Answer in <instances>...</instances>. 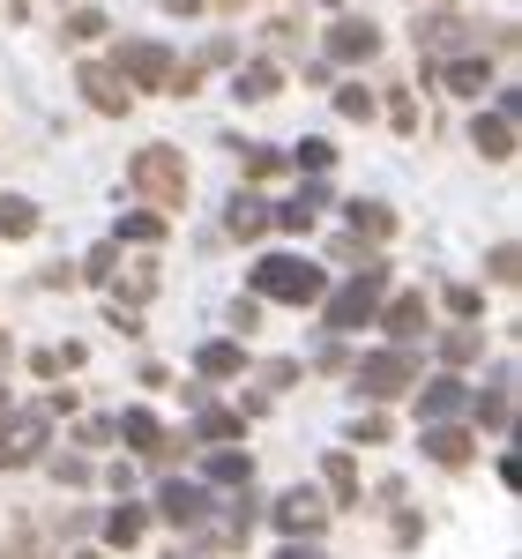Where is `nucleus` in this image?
<instances>
[{
	"label": "nucleus",
	"instance_id": "16",
	"mask_svg": "<svg viewBox=\"0 0 522 559\" xmlns=\"http://www.w3.org/2000/svg\"><path fill=\"white\" fill-rule=\"evenodd\" d=\"M389 336L395 344H418V336H426V299H418V292L389 306Z\"/></svg>",
	"mask_w": 522,
	"mask_h": 559
},
{
	"label": "nucleus",
	"instance_id": "31",
	"mask_svg": "<svg viewBox=\"0 0 522 559\" xmlns=\"http://www.w3.org/2000/svg\"><path fill=\"white\" fill-rule=\"evenodd\" d=\"M299 165H306L313 179H321L329 165H336V150H329V142H299Z\"/></svg>",
	"mask_w": 522,
	"mask_h": 559
},
{
	"label": "nucleus",
	"instance_id": "39",
	"mask_svg": "<svg viewBox=\"0 0 522 559\" xmlns=\"http://www.w3.org/2000/svg\"><path fill=\"white\" fill-rule=\"evenodd\" d=\"M276 559H321V552H313V545H292V552H276Z\"/></svg>",
	"mask_w": 522,
	"mask_h": 559
},
{
	"label": "nucleus",
	"instance_id": "32",
	"mask_svg": "<svg viewBox=\"0 0 522 559\" xmlns=\"http://www.w3.org/2000/svg\"><path fill=\"white\" fill-rule=\"evenodd\" d=\"M478 418H485L493 432H508V418H515V411H508V388H500V395H485V403H478Z\"/></svg>",
	"mask_w": 522,
	"mask_h": 559
},
{
	"label": "nucleus",
	"instance_id": "28",
	"mask_svg": "<svg viewBox=\"0 0 522 559\" xmlns=\"http://www.w3.org/2000/svg\"><path fill=\"white\" fill-rule=\"evenodd\" d=\"M321 463H329V492L336 500H358V463L351 455H321Z\"/></svg>",
	"mask_w": 522,
	"mask_h": 559
},
{
	"label": "nucleus",
	"instance_id": "15",
	"mask_svg": "<svg viewBox=\"0 0 522 559\" xmlns=\"http://www.w3.org/2000/svg\"><path fill=\"white\" fill-rule=\"evenodd\" d=\"M38 231V202L31 194H0V239H31Z\"/></svg>",
	"mask_w": 522,
	"mask_h": 559
},
{
	"label": "nucleus",
	"instance_id": "7",
	"mask_svg": "<svg viewBox=\"0 0 522 559\" xmlns=\"http://www.w3.org/2000/svg\"><path fill=\"white\" fill-rule=\"evenodd\" d=\"M112 68L128 75V90H165V83H173V52H165L157 38H128Z\"/></svg>",
	"mask_w": 522,
	"mask_h": 559
},
{
	"label": "nucleus",
	"instance_id": "33",
	"mask_svg": "<svg viewBox=\"0 0 522 559\" xmlns=\"http://www.w3.org/2000/svg\"><path fill=\"white\" fill-rule=\"evenodd\" d=\"M60 366H83V344H52V350H38V373H60Z\"/></svg>",
	"mask_w": 522,
	"mask_h": 559
},
{
	"label": "nucleus",
	"instance_id": "26",
	"mask_svg": "<svg viewBox=\"0 0 522 559\" xmlns=\"http://www.w3.org/2000/svg\"><path fill=\"white\" fill-rule=\"evenodd\" d=\"M478 350H485V336H478V329H455V336H440V358H448V366H471Z\"/></svg>",
	"mask_w": 522,
	"mask_h": 559
},
{
	"label": "nucleus",
	"instance_id": "14",
	"mask_svg": "<svg viewBox=\"0 0 522 559\" xmlns=\"http://www.w3.org/2000/svg\"><path fill=\"white\" fill-rule=\"evenodd\" d=\"M194 373H202V381H232V373H247V350L239 344H202Z\"/></svg>",
	"mask_w": 522,
	"mask_h": 559
},
{
	"label": "nucleus",
	"instance_id": "8",
	"mask_svg": "<svg viewBox=\"0 0 522 559\" xmlns=\"http://www.w3.org/2000/svg\"><path fill=\"white\" fill-rule=\"evenodd\" d=\"M75 90H83L97 112H128L134 105V90H128V75L120 68H105V60H90V68H75Z\"/></svg>",
	"mask_w": 522,
	"mask_h": 559
},
{
	"label": "nucleus",
	"instance_id": "23",
	"mask_svg": "<svg viewBox=\"0 0 522 559\" xmlns=\"http://www.w3.org/2000/svg\"><path fill=\"white\" fill-rule=\"evenodd\" d=\"M418 45H463V15H418Z\"/></svg>",
	"mask_w": 522,
	"mask_h": 559
},
{
	"label": "nucleus",
	"instance_id": "29",
	"mask_svg": "<svg viewBox=\"0 0 522 559\" xmlns=\"http://www.w3.org/2000/svg\"><path fill=\"white\" fill-rule=\"evenodd\" d=\"M150 292H157V269H150V261H142V269H128V276H120V306H142V299H150Z\"/></svg>",
	"mask_w": 522,
	"mask_h": 559
},
{
	"label": "nucleus",
	"instance_id": "10",
	"mask_svg": "<svg viewBox=\"0 0 522 559\" xmlns=\"http://www.w3.org/2000/svg\"><path fill=\"white\" fill-rule=\"evenodd\" d=\"M478 150L493 157V165H508V157H515V97H508L500 112H485V120H478Z\"/></svg>",
	"mask_w": 522,
	"mask_h": 559
},
{
	"label": "nucleus",
	"instance_id": "36",
	"mask_svg": "<svg viewBox=\"0 0 522 559\" xmlns=\"http://www.w3.org/2000/svg\"><path fill=\"white\" fill-rule=\"evenodd\" d=\"M97 31H105V15H97V8H83V15H68V38H97Z\"/></svg>",
	"mask_w": 522,
	"mask_h": 559
},
{
	"label": "nucleus",
	"instance_id": "37",
	"mask_svg": "<svg viewBox=\"0 0 522 559\" xmlns=\"http://www.w3.org/2000/svg\"><path fill=\"white\" fill-rule=\"evenodd\" d=\"M0 559H38V537H31V530H15V537L0 545Z\"/></svg>",
	"mask_w": 522,
	"mask_h": 559
},
{
	"label": "nucleus",
	"instance_id": "42",
	"mask_svg": "<svg viewBox=\"0 0 522 559\" xmlns=\"http://www.w3.org/2000/svg\"><path fill=\"white\" fill-rule=\"evenodd\" d=\"M0 411H8V388H0Z\"/></svg>",
	"mask_w": 522,
	"mask_h": 559
},
{
	"label": "nucleus",
	"instance_id": "12",
	"mask_svg": "<svg viewBox=\"0 0 522 559\" xmlns=\"http://www.w3.org/2000/svg\"><path fill=\"white\" fill-rule=\"evenodd\" d=\"M463 403H471V395H463V381H448V373H440V381H426V395H418V418H426V426H440V418H455Z\"/></svg>",
	"mask_w": 522,
	"mask_h": 559
},
{
	"label": "nucleus",
	"instance_id": "18",
	"mask_svg": "<svg viewBox=\"0 0 522 559\" xmlns=\"http://www.w3.org/2000/svg\"><path fill=\"white\" fill-rule=\"evenodd\" d=\"M239 105H261V97H276V90H284V75H276V68H269V60H254V68H239Z\"/></svg>",
	"mask_w": 522,
	"mask_h": 559
},
{
	"label": "nucleus",
	"instance_id": "19",
	"mask_svg": "<svg viewBox=\"0 0 522 559\" xmlns=\"http://www.w3.org/2000/svg\"><path fill=\"white\" fill-rule=\"evenodd\" d=\"M112 432H120L128 448H142V455H157V448H165V432H157V418H150V411H128Z\"/></svg>",
	"mask_w": 522,
	"mask_h": 559
},
{
	"label": "nucleus",
	"instance_id": "38",
	"mask_svg": "<svg viewBox=\"0 0 522 559\" xmlns=\"http://www.w3.org/2000/svg\"><path fill=\"white\" fill-rule=\"evenodd\" d=\"M448 306H455V313H463V321H471V313H478L485 299H478V292H471V284H455V292H448Z\"/></svg>",
	"mask_w": 522,
	"mask_h": 559
},
{
	"label": "nucleus",
	"instance_id": "17",
	"mask_svg": "<svg viewBox=\"0 0 522 559\" xmlns=\"http://www.w3.org/2000/svg\"><path fill=\"white\" fill-rule=\"evenodd\" d=\"M224 231H232V239H261V231H269V210H261L254 194H239V202L224 210Z\"/></svg>",
	"mask_w": 522,
	"mask_h": 559
},
{
	"label": "nucleus",
	"instance_id": "24",
	"mask_svg": "<svg viewBox=\"0 0 522 559\" xmlns=\"http://www.w3.org/2000/svg\"><path fill=\"white\" fill-rule=\"evenodd\" d=\"M194 432H202V440H239V432H247V418H239V411H202V418H194Z\"/></svg>",
	"mask_w": 522,
	"mask_h": 559
},
{
	"label": "nucleus",
	"instance_id": "34",
	"mask_svg": "<svg viewBox=\"0 0 522 559\" xmlns=\"http://www.w3.org/2000/svg\"><path fill=\"white\" fill-rule=\"evenodd\" d=\"M83 276H97V284H105V276H120V254H112V247H97V254L83 261Z\"/></svg>",
	"mask_w": 522,
	"mask_h": 559
},
{
	"label": "nucleus",
	"instance_id": "22",
	"mask_svg": "<svg viewBox=\"0 0 522 559\" xmlns=\"http://www.w3.org/2000/svg\"><path fill=\"white\" fill-rule=\"evenodd\" d=\"M351 224H358V239H389L395 231V216L381 202H351Z\"/></svg>",
	"mask_w": 522,
	"mask_h": 559
},
{
	"label": "nucleus",
	"instance_id": "43",
	"mask_svg": "<svg viewBox=\"0 0 522 559\" xmlns=\"http://www.w3.org/2000/svg\"><path fill=\"white\" fill-rule=\"evenodd\" d=\"M75 559H97V552H75Z\"/></svg>",
	"mask_w": 522,
	"mask_h": 559
},
{
	"label": "nucleus",
	"instance_id": "40",
	"mask_svg": "<svg viewBox=\"0 0 522 559\" xmlns=\"http://www.w3.org/2000/svg\"><path fill=\"white\" fill-rule=\"evenodd\" d=\"M165 8H173V15H194V8H202V0H165Z\"/></svg>",
	"mask_w": 522,
	"mask_h": 559
},
{
	"label": "nucleus",
	"instance_id": "21",
	"mask_svg": "<svg viewBox=\"0 0 522 559\" xmlns=\"http://www.w3.org/2000/svg\"><path fill=\"white\" fill-rule=\"evenodd\" d=\"M485 75H493L485 60H448V68H440V83L455 90V97H478V90H485Z\"/></svg>",
	"mask_w": 522,
	"mask_h": 559
},
{
	"label": "nucleus",
	"instance_id": "27",
	"mask_svg": "<svg viewBox=\"0 0 522 559\" xmlns=\"http://www.w3.org/2000/svg\"><path fill=\"white\" fill-rule=\"evenodd\" d=\"M120 239H165V210H128L120 216Z\"/></svg>",
	"mask_w": 522,
	"mask_h": 559
},
{
	"label": "nucleus",
	"instance_id": "41",
	"mask_svg": "<svg viewBox=\"0 0 522 559\" xmlns=\"http://www.w3.org/2000/svg\"><path fill=\"white\" fill-rule=\"evenodd\" d=\"M321 8H344V0H321Z\"/></svg>",
	"mask_w": 522,
	"mask_h": 559
},
{
	"label": "nucleus",
	"instance_id": "20",
	"mask_svg": "<svg viewBox=\"0 0 522 559\" xmlns=\"http://www.w3.org/2000/svg\"><path fill=\"white\" fill-rule=\"evenodd\" d=\"M142 522H150V515H142L134 500H128V508H112V515H105V545H120V552L142 545Z\"/></svg>",
	"mask_w": 522,
	"mask_h": 559
},
{
	"label": "nucleus",
	"instance_id": "2",
	"mask_svg": "<svg viewBox=\"0 0 522 559\" xmlns=\"http://www.w3.org/2000/svg\"><path fill=\"white\" fill-rule=\"evenodd\" d=\"M128 179L157 202V210H173V202H187V157L179 150H165V142H150V150H134Z\"/></svg>",
	"mask_w": 522,
	"mask_h": 559
},
{
	"label": "nucleus",
	"instance_id": "5",
	"mask_svg": "<svg viewBox=\"0 0 522 559\" xmlns=\"http://www.w3.org/2000/svg\"><path fill=\"white\" fill-rule=\"evenodd\" d=\"M276 530H284L292 545H313V537L329 530V500H321L313 485H292V492L276 500Z\"/></svg>",
	"mask_w": 522,
	"mask_h": 559
},
{
	"label": "nucleus",
	"instance_id": "1",
	"mask_svg": "<svg viewBox=\"0 0 522 559\" xmlns=\"http://www.w3.org/2000/svg\"><path fill=\"white\" fill-rule=\"evenodd\" d=\"M254 284H261V299H276V306H313V299H321V269H313L306 254L254 261Z\"/></svg>",
	"mask_w": 522,
	"mask_h": 559
},
{
	"label": "nucleus",
	"instance_id": "25",
	"mask_svg": "<svg viewBox=\"0 0 522 559\" xmlns=\"http://www.w3.org/2000/svg\"><path fill=\"white\" fill-rule=\"evenodd\" d=\"M210 477H217V485H247V477H254V463H247L239 448H217V455H210Z\"/></svg>",
	"mask_w": 522,
	"mask_h": 559
},
{
	"label": "nucleus",
	"instance_id": "6",
	"mask_svg": "<svg viewBox=\"0 0 522 559\" xmlns=\"http://www.w3.org/2000/svg\"><path fill=\"white\" fill-rule=\"evenodd\" d=\"M23 463H45V411L0 418V471H23Z\"/></svg>",
	"mask_w": 522,
	"mask_h": 559
},
{
	"label": "nucleus",
	"instance_id": "35",
	"mask_svg": "<svg viewBox=\"0 0 522 559\" xmlns=\"http://www.w3.org/2000/svg\"><path fill=\"white\" fill-rule=\"evenodd\" d=\"M276 165H284L276 150H261V142H254V150H247V179H269V173H276Z\"/></svg>",
	"mask_w": 522,
	"mask_h": 559
},
{
	"label": "nucleus",
	"instance_id": "30",
	"mask_svg": "<svg viewBox=\"0 0 522 559\" xmlns=\"http://www.w3.org/2000/svg\"><path fill=\"white\" fill-rule=\"evenodd\" d=\"M336 112H344V120H373V97H366L358 83H344L336 90Z\"/></svg>",
	"mask_w": 522,
	"mask_h": 559
},
{
	"label": "nucleus",
	"instance_id": "9",
	"mask_svg": "<svg viewBox=\"0 0 522 559\" xmlns=\"http://www.w3.org/2000/svg\"><path fill=\"white\" fill-rule=\"evenodd\" d=\"M373 52H381V31L366 15H336L329 23V60H373Z\"/></svg>",
	"mask_w": 522,
	"mask_h": 559
},
{
	"label": "nucleus",
	"instance_id": "3",
	"mask_svg": "<svg viewBox=\"0 0 522 559\" xmlns=\"http://www.w3.org/2000/svg\"><path fill=\"white\" fill-rule=\"evenodd\" d=\"M381 284H389L381 269H366V276L336 284V292H329V306H321V313H329V329H366V321L381 313Z\"/></svg>",
	"mask_w": 522,
	"mask_h": 559
},
{
	"label": "nucleus",
	"instance_id": "4",
	"mask_svg": "<svg viewBox=\"0 0 522 559\" xmlns=\"http://www.w3.org/2000/svg\"><path fill=\"white\" fill-rule=\"evenodd\" d=\"M403 388H418V350L411 344H389L358 366V395H403Z\"/></svg>",
	"mask_w": 522,
	"mask_h": 559
},
{
	"label": "nucleus",
	"instance_id": "13",
	"mask_svg": "<svg viewBox=\"0 0 522 559\" xmlns=\"http://www.w3.org/2000/svg\"><path fill=\"white\" fill-rule=\"evenodd\" d=\"M426 455L448 463V471H463V463H471V432L463 426H426Z\"/></svg>",
	"mask_w": 522,
	"mask_h": 559
},
{
	"label": "nucleus",
	"instance_id": "11",
	"mask_svg": "<svg viewBox=\"0 0 522 559\" xmlns=\"http://www.w3.org/2000/svg\"><path fill=\"white\" fill-rule=\"evenodd\" d=\"M157 515H165V522H202V515H210V492L187 485V477H173V485L157 492Z\"/></svg>",
	"mask_w": 522,
	"mask_h": 559
}]
</instances>
